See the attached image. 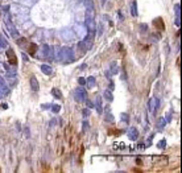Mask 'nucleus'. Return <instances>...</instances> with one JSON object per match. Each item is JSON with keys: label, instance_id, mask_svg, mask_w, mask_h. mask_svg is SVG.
Masks as SVG:
<instances>
[{"label": "nucleus", "instance_id": "nucleus-1", "mask_svg": "<svg viewBox=\"0 0 182 173\" xmlns=\"http://www.w3.org/2000/svg\"><path fill=\"white\" fill-rule=\"evenodd\" d=\"M61 61L66 62V63L75 61V56H74V52L71 48H67V46L61 48Z\"/></svg>", "mask_w": 182, "mask_h": 173}, {"label": "nucleus", "instance_id": "nucleus-2", "mask_svg": "<svg viewBox=\"0 0 182 173\" xmlns=\"http://www.w3.org/2000/svg\"><path fill=\"white\" fill-rule=\"evenodd\" d=\"M74 98H75V101L79 102V103L86 102V99H87V93H86V90H85V89H81V87L75 89V90H74Z\"/></svg>", "mask_w": 182, "mask_h": 173}, {"label": "nucleus", "instance_id": "nucleus-3", "mask_svg": "<svg viewBox=\"0 0 182 173\" xmlns=\"http://www.w3.org/2000/svg\"><path fill=\"white\" fill-rule=\"evenodd\" d=\"M4 22H5V25H7V29H8V32L11 33V36L12 37H19V32H17V29H16V27H15V24L12 21H11V19L9 17H7L5 16V19H4Z\"/></svg>", "mask_w": 182, "mask_h": 173}, {"label": "nucleus", "instance_id": "nucleus-4", "mask_svg": "<svg viewBox=\"0 0 182 173\" xmlns=\"http://www.w3.org/2000/svg\"><path fill=\"white\" fill-rule=\"evenodd\" d=\"M73 31H74V33L77 34V36H79L81 38H85L86 34H87V32H89V29L86 28L85 24H75V27H74Z\"/></svg>", "mask_w": 182, "mask_h": 173}, {"label": "nucleus", "instance_id": "nucleus-5", "mask_svg": "<svg viewBox=\"0 0 182 173\" xmlns=\"http://www.w3.org/2000/svg\"><path fill=\"white\" fill-rule=\"evenodd\" d=\"M61 37L65 40V41H73L75 38V33L73 29H70V28H65V29L61 31Z\"/></svg>", "mask_w": 182, "mask_h": 173}, {"label": "nucleus", "instance_id": "nucleus-6", "mask_svg": "<svg viewBox=\"0 0 182 173\" xmlns=\"http://www.w3.org/2000/svg\"><path fill=\"white\" fill-rule=\"evenodd\" d=\"M7 82L9 83V86H15L17 82V74L15 69H9L7 71Z\"/></svg>", "mask_w": 182, "mask_h": 173}, {"label": "nucleus", "instance_id": "nucleus-7", "mask_svg": "<svg viewBox=\"0 0 182 173\" xmlns=\"http://www.w3.org/2000/svg\"><path fill=\"white\" fill-rule=\"evenodd\" d=\"M7 58H8V62L11 63V65H17V57H16V54H15V50L13 49H11V48H8L7 49Z\"/></svg>", "mask_w": 182, "mask_h": 173}, {"label": "nucleus", "instance_id": "nucleus-8", "mask_svg": "<svg viewBox=\"0 0 182 173\" xmlns=\"http://www.w3.org/2000/svg\"><path fill=\"white\" fill-rule=\"evenodd\" d=\"M41 50H42L44 57L53 58V46H50V45H48V44H44L42 46H41Z\"/></svg>", "mask_w": 182, "mask_h": 173}, {"label": "nucleus", "instance_id": "nucleus-9", "mask_svg": "<svg viewBox=\"0 0 182 173\" xmlns=\"http://www.w3.org/2000/svg\"><path fill=\"white\" fill-rule=\"evenodd\" d=\"M158 107H160V99H158V98H150L149 99V110L152 112H156Z\"/></svg>", "mask_w": 182, "mask_h": 173}, {"label": "nucleus", "instance_id": "nucleus-10", "mask_svg": "<svg viewBox=\"0 0 182 173\" xmlns=\"http://www.w3.org/2000/svg\"><path fill=\"white\" fill-rule=\"evenodd\" d=\"M128 137H129L131 140H137L139 139V131L137 128H135V127H131L129 130H128Z\"/></svg>", "mask_w": 182, "mask_h": 173}, {"label": "nucleus", "instance_id": "nucleus-11", "mask_svg": "<svg viewBox=\"0 0 182 173\" xmlns=\"http://www.w3.org/2000/svg\"><path fill=\"white\" fill-rule=\"evenodd\" d=\"M153 25L157 28L158 31H164V29H165V24H164V21H162L161 17H157V19L153 20Z\"/></svg>", "mask_w": 182, "mask_h": 173}, {"label": "nucleus", "instance_id": "nucleus-12", "mask_svg": "<svg viewBox=\"0 0 182 173\" xmlns=\"http://www.w3.org/2000/svg\"><path fill=\"white\" fill-rule=\"evenodd\" d=\"M86 28L89 31H95L96 29V24H95V19H86Z\"/></svg>", "mask_w": 182, "mask_h": 173}, {"label": "nucleus", "instance_id": "nucleus-13", "mask_svg": "<svg viewBox=\"0 0 182 173\" xmlns=\"http://www.w3.org/2000/svg\"><path fill=\"white\" fill-rule=\"evenodd\" d=\"M29 85H31V89L33 91H38L40 86H38V81L36 77H31V81H29Z\"/></svg>", "mask_w": 182, "mask_h": 173}, {"label": "nucleus", "instance_id": "nucleus-14", "mask_svg": "<svg viewBox=\"0 0 182 173\" xmlns=\"http://www.w3.org/2000/svg\"><path fill=\"white\" fill-rule=\"evenodd\" d=\"M77 49H78V53L81 54V56H83L86 52H87V48H86V45H85V41L82 40V41H79L78 44H77Z\"/></svg>", "mask_w": 182, "mask_h": 173}, {"label": "nucleus", "instance_id": "nucleus-15", "mask_svg": "<svg viewBox=\"0 0 182 173\" xmlns=\"http://www.w3.org/2000/svg\"><path fill=\"white\" fill-rule=\"evenodd\" d=\"M53 58L56 61H60L61 60V48L58 46H53Z\"/></svg>", "mask_w": 182, "mask_h": 173}, {"label": "nucleus", "instance_id": "nucleus-16", "mask_svg": "<svg viewBox=\"0 0 182 173\" xmlns=\"http://www.w3.org/2000/svg\"><path fill=\"white\" fill-rule=\"evenodd\" d=\"M37 49H38L37 44H34V42L28 44V53L31 54V56H34V54H36V50H37Z\"/></svg>", "mask_w": 182, "mask_h": 173}, {"label": "nucleus", "instance_id": "nucleus-17", "mask_svg": "<svg viewBox=\"0 0 182 173\" xmlns=\"http://www.w3.org/2000/svg\"><path fill=\"white\" fill-rule=\"evenodd\" d=\"M86 85H87V87L89 89H94L95 87V85H96V79L95 77H89L86 79Z\"/></svg>", "mask_w": 182, "mask_h": 173}, {"label": "nucleus", "instance_id": "nucleus-18", "mask_svg": "<svg viewBox=\"0 0 182 173\" xmlns=\"http://www.w3.org/2000/svg\"><path fill=\"white\" fill-rule=\"evenodd\" d=\"M41 71H42L44 74H46V76H51V73H53V69L49 66V65H41Z\"/></svg>", "mask_w": 182, "mask_h": 173}, {"label": "nucleus", "instance_id": "nucleus-19", "mask_svg": "<svg viewBox=\"0 0 182 173\" xmlns=\"http://www.w3.org/2000/svg\"><path fill=\"white\" fill-rule=\"evenodd\" d=\"M95 107H96V111H98L99 114L103 112V108H102V98H100V95H96V105H95Z\"/></svg>", "mask_w": 182, "mask_h": 173}, {"label": "nucleus", "instance_id": "nucleus-20", "mask_svg": "<svg viewBox=\"0 0 182 173\" xmlns=\"http://www.w3.org/2000/svg\"><path fill=\"white\" fill-rule=\"evenodd\" d=\"M51 95L57 98V99H61L62 98V93H61V90L60 89H57V87H53L51 89Z\"/></svg>", "mask_w": 182, "mask_h": 173}, {"label": "nucleus", "instance_id": "nucleus-21", "mask_svg": "<svg viewBox=\"0 0 182 173\" xmlns=\"http://www.w3.org/2000/svg\"><path fill=\"white\" fill-rule=\"evenodd\" d=\"M103 96H104V99L108 101V102H112V101H114V96H112L111 90H106L104 93H103Z\"/></svg>", "mask_w": 182, "mask_h": 173}, {"label": "nucleus", "instance_id": "nucleus-22", "mask_svg": "<svg viewBox=\"0 0 182 173\" xmlns=\"http://www.w3.org/2000/svg\"><path fill=\"white\" fill-rule=\"evenodd\" d=\"M165 126H166L165 118H158V120H157V128H158V130H162Z\"/></svg>", "mask_w": 182, "mask_h": 173}, {"label": "nucleus", "instance_id": "nucleus-23", "mask_svg": "<svg viewBox=\"0 0 182 173\" xmlns=\"http://www.w3.org/2000/svg\"><path fill=\"white\" fill-rule=\"evenodd\" d=\"M131 13H132V16H137V3H136V0H133L132 4H131Z\"/></svg>", "mask_w": 182, "mask_h": 173}, {"label": "nucleus", "instance_id": "nucleus-24", "mask_svg": "<svg viewBox=\"0 0 182 173\" xmlns=\"http://www.w3.org/2000/svg\"><path fill=\"white\" fill-rule=\"evenodd\" d=\"M82 2H83L86 9H94V2L92 0H82Z\"/></svg>", "mask_w": 182, "mask_h": 173}, {"label": "nucleus", "instance_id": "nucleus-25", "mask_svg": "<svg viewBox=\"0 0 182 173\" xmlns=\"http://www.w3.org/2000/svg\"><path fill=\"white\" fill-rule=\"evenodd\" d=\"M114 119H115V118H114V115L111 114V112H107V114L104 115V120H106V122H108V123H112Z\"/></svg>", "mask_w": 182, "mask_h": 173}, {"label": "nucleus", "instance_id": "nucleus-26", "mask_svg": "<svg viewBox=\"0 0 182 173\" xmlns=\"http://www.w3.org/2000/svg\"><path fill=\"white\" fill-rule=\"evenodd\" d=\"M0 90H8L7 89V82L3 77H0Z\"/></svg>", "mask_w": 182, "mask_h": 173}, {"label": "nucleus", "instance_id": "nucleus-27", "mask_svg": "<svg viewBox=\"0 0 182 173\" xmlns=\"http://www.w3.org/2000/svg\"><path fill=\"white\" fill-rule=\"evenodd\" d=\"M90 128V123L87 122V120H85L83 123H82V132H87Z\"/></svg>", "mask_w": 182, "mask_h": 173}, {"label": "nucleus", "instance_id": "nucleus-28", "mask_svg": "<svg viewBox=\"0 0 182 173\" xmlns=\"http://www.w3.org/2000/svg\"><path fill=\"white\" fill-rule=\"evenodd\" d=\"M0 48H7V40L0 34Z\"/></svg>", "mask_w": 182, "mask_h": 173}, {"label": "nucleus", "instance_id": "nucleus-29", "mask_svg": "<svg viewBox=\"0 0 182 173\" xmlns=\"http://www.w3.org/2000/svg\"><path fill=\"white\" fill-rule=\"evenodd\" d=\"M121 120H123L124 123H128V122H129V116H128L127 112H123V114H121Z\"/></svg>", "mask_w": 182, "mask_h": 173}, {"label": "nucleus", "instance_id": "nucleus-30", "mask_svg": "<svg viewBox=\"0 0 182 173\" xmlns=\"http://www.w3.org/2000/svg\"><path fill=\"white\" fill-rule=\"evenodd\" d=\"M111 70H112V71H111L112 74H116V73H117V65H116V62L111 63Z\"/></svg>", "mask_w": 182, "mask_h": 173}, {"label": "nucleus", "instance_id": "nucleus-31", "mask_svg": "<svg viewBox=\"0 0 182 173\" xmlns=\"http://www.w3.org/2000/svg\"><path fill=\"white\" fill-rule=\"evenodd\" d=\"M152 41H154V42H157V41H160V38H161V36L158 33H156V34H152Z\"/></svg>", "mask_w": 182, "mask_h": 173}, {"label": "nucleus", "instance_id": "nucleus-32", "mask_svg": "<svg viewBox=\"0 0 182 173\" xmlns=\"http://www.w3.org/2000/svg\"><path fill=\"white\" fill-rule=\"evenodd\" d=\"M157 145H158V148H161V149H162V148H165V145H166V141H165V140H161L160 143L157 144Z\"/></svg>", "mask_w": 182, "mask_h": 173}, {"label": "nucleus", "instance_id": "nucleus-33", "mask_svg": "<svg viewBox=\"0 0 182 173\" xmlns=\"http://www.w3.org/2000/svg\"><path fill=\"white\" fill-rule=\"evenodd\" d=\"M60 110H61V107H60V106H57V105L51 106V111H53V112H58Z\"/></svg>", "mask_w": 182, "mask_h": 173}, {"label": "nucleus", "instance_id": "nucleus-34", "mask_svg": "<svg viewBox=\"0 0 182 173\" xmlns=\"http://www.w3.org/2000/svg\"><path fill=\"white\" fill-rule=\"evenodd\" d=\"M82 114H83V116H85V118H87V116L90 115V110H89V108H83V111H82Z\"/></svg>", "mask_w": 182, "mask_h": 173}, {"label": "nucleus", "instance_id": "nucleus-35", "mask_svg": "<svg viewBox=\"0 0 182 173\" xmlns=\"http://www.w3.org/2000/svg\"><path fill=\"white\" fill-rule=\"evenodd\" d=\"M96 29H99V33H98V36H100V34L103 33V25H96Z\"/></svg>", "mask_w": 182, "mask_h": 173}, {"label": "nucleus", "instance_id": "nucleus-36", "mask_svg": "<svg viewBox=\"0 0 182 173\" xmlns=\"http://www.w3.org/2000/svg\"><path fill=\"white\" fill-rule=\"evenodd\" d=\"M120 78H121V81H127V74H125L124 70H123V73L120 74Z\"/></svg>", "mask_w": 182, "mask_h": 173}, {"label": "nucleus", "instance_id": "nucleus-37", "mask_svg": "<svg viewBox=\"0 0 182 173\" xmlns=\"http://www.w3.org/2000/svg\"><path fill=\"white\" fill-rule=\"evenodd\" d=\"M78 82H79V85H86V79L83 77H81V78H78Z\"/></svg>", "mask_w": 182, "mask_h": 173}, {"label": "nucleus", "instance_id": "nucleus-38", "mask_svg": "<svg viewBox=\"0 0 182 173\" xmlns=\"http://www.w3.org/2000/svg\"><path fill=\"white\" fill-rule=\"evenodd\" d=\"M86 102H87V107H89V108H94V107H95V105H94V103H92V102H90V101H87V99H86Z\"/></svg>", "mask_w": 182, "mask_h": 173}, {"label": "nucleus", "instance_id": "nucleus-39", "mask_svg": "<svg viewBox=\"0 0 182 173\" xmlns=\"http://www.w3.org/2000/svg\"><path fill=\"white\" fill-rule=\"evenodd\" d=\"M114 89H115V83H114V81H111L108 85V90H114Z\"/></svg>", "mask_w": 182, "mask_h": 173}, {"label": "nucleus", "instance_id": "nucleus-40", "mask_svg": "<svg viewBox=\"0 0 182 173\" xmlns=\"http://www.w3.org/2000/svg\"><path fill=\"white\" fill-rule=\"evenodd\" d=\"M27 42V40L25 38H20V40H17V44L19 45H22V44H25Z\"/></svg>", "mask_w": 182, "mask_h": 173}, {"label": "nucleus", "instance_id": "nucleus-41", "mask_svg": "<svg viewBox=\"0 0 182 173\" xmlns=\"http://www.w3.org/2000/svg\"><path fill=\"white\" fill-rule=\"evenodd\" d=\"M140 28H141V32H146V29H148V27H146L145 24H141V25H140Z\"/></svg>", "mask_w": 182, "mask_h": 173}, {"label": "nucleus", "instance_id": "nucleus-42", "mask_svg": "<svg viewBox=\"0 0 182 173\" xmlns=\"http://www.w3.org/2000/svg\"><path fill=\"white\" fill-rule=\"evenodd\" d=\"M3 12H8V11H9V5H3Z\"/></svg>", "mask_w": 182, "mask_h": 173}, {"label": "nucleus", "instance_id": "nucleus-43", "mask_svg": "<svg viewBox=\"0 0 182 173\" xmlns=\"http://www.w3.org/2000/svg\"><path fill=\"white\" fill-rule=\"evenodd\" d=\"M165 120H166V123H169L170 120H172V115H170V114H168V115H166V119H165Z\"/></svg>", "mask_w": 182, "mask_h": 173}, {"label": "nucleus", "instance_id": "nucleus-44", "mask_svg": "<svg viewBox=\"0 0 182 173\" xmlns=\"http://www.w3.org/2000/svg\"><path fill=\"white\" fill-rule=\"evenodd\" d=\"M56 123H57V120H56V119H51V120H50V127L56 126Z\"/></svg>", "mask_w": 182, "mask_h": 173}, {"label": "nucleus", "instance_id": "nucleus-45", "mask_svg": "<svg viewBox=\"0 0 182 173\" xmlns=\"http://www.w3.org/2000/svg\"><path fill=\"white\" fill-rule=\"evenodd\" d=\"M22 60H24V61H29V60H28V56L24 54V53H22Z\"/></svg>", "mask_w": 182, "mask_h": 173}, {"label": "nucleus", "instance_id": "nucleus-46", "mask_svg": "<svg viewBox=\"0 0 182 173\" xmlns=\"http://www.w3.org/2000/svg\"><path fill=\"white\" fill-rule=\"evenodd\" d=\"M152 139H153V135H150L149 139H148V144H149V145H150V143H152Z\"/></svg>", "mask_w": 182, "mask_h": 173}, {"label": "nucleus", "instance_id": "nucleus-47", "mask_svg": "<svg viewBox=\"0 0 182 173\" xmlns=\"http://www.w3.org/2000/svg\"><path fill=\"white\" fill-rule=\"evenodd\" d=\"M4 67H5V70H7V71H8V70H9V69H11V67H9V65H8V63H4Z\"/></svg>", "mask_w": 182, "mask_h": 173}]
</instances>
